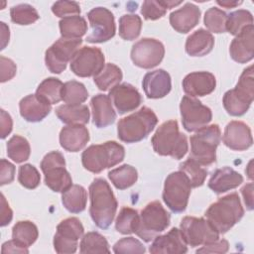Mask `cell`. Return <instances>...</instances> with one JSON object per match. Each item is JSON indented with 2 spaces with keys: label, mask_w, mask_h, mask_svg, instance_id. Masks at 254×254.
Returning <instances> with one entry per match:
<instances>
[{
  "label": "cell",
  "mask_w": 254,
  "mask_h": 254,
  "mask_svg": "<svg viewBox=\"0 0 254 254\" xmlns=\"http://www.w3.org/2000/svg\"><path fill=\"white\" fill-rule=\"evenodd\" d=\"M89 213L95 225L101 229L108 228L116 214L117 200L109 184L101 178L94 179L89 186Z\"/></svg>",
  "instance_id": "obj_1"
},
{
  "label": "cell",
  "mask_w": 254,
  "mask_h": 254,
  "mask_svg": "<svg viewBox=\"0 0 254 254\" xmlns=\"http://www.w3.org/2000/svg\"><path fill=\"white\" fill-rule=\"evenodd\" d=\"M244 215L238 193L232 192L211 203L204 213L208 222L219 234H224L241 220Z\"/></svg>",
  "instance_id": "obj_2"
},
{
  "label": "cell",
  "mask_w": 254,
  "mask_h": 254,
  "mask_svg": "<svg viewBox=\"0 0 254 254\" xmlns=\"http://www.w3.org/2000/svg\"><path fill=\"white\" fill-rule=\"evenodd\" d=\"M154 151L161 156L182 159L189 150L185 134L180 132L177 120H169L161 124L151 139Z\"/></svg>",
  "instance_id": "obj_3"
},
{
  "label": "cell",
  "mask_w": 254,
  "mask_h": 254,
  "mask_svg": "<svg viewBox=\"0 0 254 254\" xmlns=\"http://www.w3.org/2000/svg\"><path fill=\"white\" fill-rule=\"evenodd\" d=\"M158 123L155 112L143 106L138 111L122 118L117 124L118 138L125 143L142 141L153 131Z\"/></svg>",
  "instance_id": "obj_4"
},
{
  "label": "cell",
  "mask_w": 254,
  "mask_h": 254,
  "mask_svg": "<svg viewBox=\"0 0 254 254\" xmlns=\"http://www.w3.org/2000/svg\"><path fill=\"white\" fill-rule=\"evenodd\" d=\"M125 157L124 147L115 142L107 141L103 144L91 145L82 152L81 162L85 170L99 174L103 170L121 163Z\"/></svg>",
  "instance_id": "obj_5"
},
{
  "label": "cell",
  "mask_w": 254,
  "mask_h": 254,
  "mask_svg": "<svg viewBox=\"0 0 254 254\" xmlns=\"http://www.w3.org/2000/svg\"><path fill=\"white\" fill-rule=\"evenodd\" d=\"M253 99V65H249L242 71L235 87L224 93L222 103L228 114L232 116H242L248 111Z\"/></svg>",
  "instance_id": "obj_6"
},
{
  "label": "cell",
  "mask_w": 254,
  "mask_h": 254,
  "mask_svg": "<svg viewBox=\"0 0 254 254\" xmlns=\"http://www.w3.org/2000/svg\"><path fill=\"white\" fill-rule=\"evenodd\" d=\"M221 140V131L217 124L206 125L190 136V157L200 166H209L216 161V148Z\"/></svg>",
  "instance_id": "obj_7"
},
{
  "label": "cell",
  "mask_w": 254,
  "mask_h": 254,
  "mask_svg": "<svg viewBox=\"0 0 254 254\" xmlns=\"http://www.w3.org/2000/svg\"><path fill=\"white\" fill-rule=\"evenodd\" d=\"M170 220V213L161 202L159 200L151 201L141 210L135 233L145 242H150L168 228Z\"/></svg>",
  "instance_id": "obj_8"
},
{
  "label": "cell",
  "mask_w": 254,
  "mask_h": 254,
  "mask_svg": "<svg viewBox=\"0 0 254 254\" xmlns=\"http://www.w3.org/2000/svg\"><path fill=\"white\" fill-rule=\"evenodd\" d=\"M41 170L45 175V184L53 191L64 192L72 186V179L65 169V160L59 151L45 155L41 162Z\"/></svg>",
  "instance_id": "obj_9"
},
{
  "label": "cell",
  "mask_w": 254,
  "mask_h": 254,
  "mask_svg": "<svg viewBox=\"0 0 254 254\" xmlns=\"http://www.w3.org/2000/svg\"><path fill=\"white\" fill-rule=\"evenodd\" d=\"M190 191L191 186L186 174L173 172L165 180L163 200L173 212L180 213L186 210Z\"/></svg>",
  "instance_id": "obj_10"
},
{
  "label": "cell",
  "mask_w": 254,
  "mask_h": 254,
  "mask_svg": "<svg viewBox=\"0 0 254 254\" xmlns=\"http://www.w3.org/2000/svg\"><path fill=\"white\" fill-rule=\"evenodd\" d=\"M180 231L187 245L190 247L208 245L219 239V233L202 217L186 216L180 224Z\"/></svg>",
  "instance_id": "obj_11"
},
{
  "label": "cell",
  "mask_w": 254,
  "mask_h": 254,
  "mask_svg": "<svg viewBox=\"0 0 254 254\" xmlns=\"http://www.w3.org/2000/svg\"><path fill=\"white\" fill-rule=\"evenodd\" d=\"M82 44L81 39H66L61 37L45 54V63L53 73H61L66 68V64L71 61Z\"/></svg>",
  "instance_id": "obj_12"
},
{
  "label": "cell",
  "mask_w": 254,
  "mask_h": 254,
  "mask_svg": "<svg viewBox=\"0 0 254 254\" xmlns=\"http://www.w3.org/2000/svg\"><path fill=\"white\" fill-rule=\"evenodd\" d=\"M84 228L76 217H68L62 220L54 236V248L59 254L74 253L78 246V240L82 238Z\"/></svg>",
  "instance_id": "obj_13"
},
{
  "label": "cell",
  "mask_w": 254,
  "mask_h": 254,
  "mask_svg": "<svg viewBox=\"0 0 254 254\" xmlns=\"http://www.w3.org/2000/svg\"><path fill=\"white\" fill-rule=\"evenodd\" d=\"M105 58L102 51L95 47L80 48L70 61V70L77 76H95L104 67Z\"/></svg>",
  "instance_id": "obj_14"
},
{
  "label": "cell",
  "mask_w": 254,
  "mask_h": 254,
  "mask_svg": "<svg viewBox=\"0 0 254 254\" xmlns=\"http://www.w3.org/2000/svg\"><path fill=\"white\" fill-rule=\"evenodd\" d=\"M180 111L184 128L189 132L197 131L206 126L212 119L211 109L198 99L185 95L180 103Z\"/></svg>",
  "instance_id": "obj_15"
},
{
  "label": "cell",
  "mask_w": 254,
  "mask_h": 254,
  "mask_svg": "<svg viewBox=\"0 0 254 254\" xmlns=\"http://www.w3.org/2000/svg\"><path fill=\"white\" fill-rule=\"evenodd\" d=\"M91 33L86 37L88 43H104L114 37L115 20L111 11L104 7H95L87 13Z\"/></svg>",
  "instance_id": "obj_16"
},
{
  "label": "cell",
  "mask_w": 254,
  "mask_h": 254,
  "mask_svg": "<svg viewBox=\"0 0 254 254\" xmlns=\"http://www.w3.org/2000/svg\"><path fill=\"white\" fill-rule=\"evenodd\" d=\"M165 47L156 39L143 38L136 42L131 49L133 64L141 68H153L164 59Z\"/></svg>",
  "instance_id": "obj_17"
},
{
  "label": "cell",
  "mask_w": 254,
  "mask_h": 254,
  "mask_svg": "<svg viewBox=\"0 0 254 254\" xmlns=\"http://www.w3.org/2000/svg\"><path fill=\"white\" fill-rule=\"evenodd\" d=\"M108 96L119 114L135 110L142 102V96L138 89L127 82L117 84L111 88Z\"/></svg>",
  "instance_id": "obj_18"
},
{
  "label": "cell",
  "mask_w": 254,
  "mask_h": 254,
  "mask_svg": "<svg viewBox=\"0 0 254 254\" xmlns=\"http://www.w3.org/2000/svg\"><path fill=\"white\" fill-rule=\"evenodd\" d=\"M222 141L231 150L244 151L253 144L251 129L242 121H230L225 127Z\"/></svg>",
  "instance_id": "obj_19"
},
{
  "label": "cell",
  "mask_w": 254,
  "mask_h": 254,
  "mask_svg": "<svg viewBox=\"0 0 254 254\" xmlns=\"http://www.w3.org/2000/svg\"><path fill=\"white\" fill-rule=\"evenodd\" d=\"M182 84L189 96H205L215 89L216 79L209 71H193L185 76Z\"/></svg>",
  "instance_id": "obj_20"
},
{
  "label": "cell",
  "mask_w": 254,
  "mask_h": 254,
  "mask_svg": "<svg viewBox=\"0 0 254 254\" xmlns=\"http://www.w3.org/2000/svg\"><path fill=\"white\" fill-rule=\"evenodd\" d=\"M149 251L153 254H184L188 252V246L180 229L174 227L168 233L156 236Z\"/></svg>",
  "instance_id": "obj_21"
},
{
  "label": "cell",
  "mask_w": 254,
  "mask_h": 254,
  "mask_svg": "<svg viewBox=\"0 0 254 254\" xmlns=\"http://www.w3.org/2000/svg\"><path fill=\"white\" fill-rule=\"evenodd\" d=\"M229 54L233 61L246 64L254 58V27H246L240 34L235 36L229 48Z\"/></svg>",
  "instance_id": "obj_22"
},
{
  "label": "cell",
  "mask_w": 254,
  "mask_h": 254,
  "mask_svg": "<svg viewBox=\"0 0 254 254\" xmlns=\"http://www.w3.org/2000/svg\"><path fill=\"white\" fill-rule=\"evenodd\" d=\"M142 87L148 98H163L171 91V76L166 70L161 68L149 71L143 77Z\"/></svg>",
  "instance_id": "obj_23"
},
{
  "label": "cell",
  "mask_w": 254,
  "mask_h": 254,
  "mask_svg": "<svg viewBox=\"0 0 254 254\" xmlns=\"http://www.w3.org/2000/svg\"><path fill=\"white\" fill-rule=\"evenodd\" d=\"M200 10L199 8L190 3H186L182 8L170 14V24L177 32L186 34L193 29L199 22Z\"/></svg>",
  "instance_id": "obj_24"
},
{
  "label": "cell",
  "mask_w": 254,
  "mask_h": 254,
  "mask_svg": "<svg viewBox=\"0 0 254 254\" xmlns=\"http://www.w3.org/2000/svg\"><path fill=\"white\" fill-rule=\"evenodd\" d=\"M92 122L97 128H105L116 119V112L112 106L110 97L106 94H96L90 100Z\"/></svg>",
  "instance_id": "obj_25"
},
{
  "label": "cell",
  "mask_w": 254,
  "mask_h": 254,
  "mask_svg": "<svg viewBox=\"0 0 254 254\" xmlns=\"http://www.w3.org/2000/svg\"><path fill=\"white\" fill-rule=\"evenodd\" d=\"M88 141L89 132L84 125H67L60 132V144L68 152H78L82 150Z\"/></svg>",
  "instance_id": "obj_26"
},
{
  "label": "cell",
  "mask_w": 254,
  "mask_h": 254,
  "mask_svg": "<svg viewBox=\"0 0 254 254\" xmlns=\"http://www.w3.org/2000/svg\"><path fill=\"white\" fill-rule=\"evenodd\" d=\"M243 183V177L229 167L217 169L208 181V188L215 193L220 194L233 190Z\"/></svg>",
  "instance_id": "obj_27"
},
{
  "label": "cell",
  "mask_w": 254,
  "mask_h": 254,
  "mask_svg": "<svg viewBox=\"0 0 254 254\" xmlns=\"http://www.w3.org/2000/svg\"><path fill=\"white\" fill-rule=\"evenodd\" d=\"M20 114L28 122H40L52 110V105L38 97L36 94H29L21 99L19 103Z\"/></svg>",
  "instance_id": "obj_28"
},
{
  "label": "cell",
  "mask_w": 254,
  "mask_h": 254,
  "mask_svg": "<svg viewBox=\"0 0 254 254\" xmlns=\"http://www.w3.org/2000/svg\"><path fill=\"white\" fill-rule=\"evenodd\" d=\"M213 46L212 34L204 29H198L187 38L186 52L190 57H203L212 51Z\"/></svg>",
  "instance_id": "obj_29"
},
{
  "label": "cell",
  "mask_w": 254,
  "mask_h": 254,
  "mask_svg": "<svg viewBox=\"0 0 254 254\" xmlns=\"http://www.w3.org/2000/svg\"><path fill=\"white\" fill-rule=\"evenodd\" d=\"M56 114L58 118L68 125L80 124L84 125L89 121V109L86 105H69L64 104L60 105L56 109Z\"/></svg>",
  "instance_id": "obj_30"
},
{
  "label": "cell",
  "mask_w": 254,
  "mask_h": 254,
  "mask_svg": "<svg viewBox=\"0 0 254 254\" xmlns=\"http://www.w3.org/2000/svg\"><path fill=\"white\" fill-rule=\"evenodd\" d=\"M87 192L82 186L72 185L62 194V202L66 210L71 213H79L86 207Z\"/></svg>",
  "instance_id": "obj_31"
},
{
  "label": "cell",
  "mask_w": 254,
  "mask_h": 254,
  "mask_svg": "<svg viewBox=\"0 0 254 254\" xmlns=\"http://www.w3.org/2000/svg\"><path fill=\"white\" fill-rule=\"evenodd\" d=\"M63 87L64 83L59 78L48 77L39 84L35 94L52 105L63 100Z\"/></svg>",
  "instance_id": "obj_32"
},
{
  "label": "cell",
  "mask_w": 254,
  "mask_h": 254,
  "mask_svg": "<svg viewBox=\"0 0 254 254\" xmlns=\"http://www.w3.org/2000/svg\"><path fill=\"white\" fill-rule=\"evenodd\" d=\"M122 77L123 73L120 67L114 64L107 63L102 70L93 76V81L100 90L106 91L119 84Z\"/></svg>",
  "instance_id": "obj_33"
},
{
  "label": "cell",
  "mask_w": 254,
  "mask_h": 254,
  "mask_svg": "<svg viewBox=\"0 0 254 254\" xmlns=\"http://www.w3.org/2000/svg\"><path fill=\"white\" fill-rule=\"evenodd\" d=\"M59 26L62 37L66 39H81L87 31L86 21L79 15L63 18Z\"/></svg>",
  "instance_id": "obj_34"
},
{
  "label": "cell",
  "mask_w": 254,
  "mask_h": 254,
  "mask_svg": "<svg viewBox=\"0 0 254 254\" xmlns=\"http://www.w3.org/2000/svg\"><path fill=\"white\" fill-rule=\"evenodd\" d=\"M108 178L118 190H126L132 187L138 179L137 170L127 164L108 172Z\"/></svg>",
  "instance_id": "obj_35"
},
{
  "label": "cell",
  "mask_w": 254,
  "mask_h": 254,
  "mask_svg": "<svg viewBox=\"0 0 254 254\" xmlns=\"http://www.w3.org/2000/svg\"><path fill=\"white\" fill-rule=\"evenodd\" d=\"M38 236V227L30 220L18 221L12 228V239L25 247L34 244Z\"/></svg>",
  "instance_id": "obj_36"
},
{
  "label": "cell",
  "mask_w": 254,
  "mask_h": 254,
  "mask_svg": "<svg viewBox=\"0 0 254 254\" xmlns=\"http://www.w3.org/2000/svg\"><path fill=\"white\" fill-rule=\"evenodd\" d=\"M80 253H109V244L106 238L98 232L91 231L84 234L80 241Z\"/></svg>",
  "instance_id": "obj_37"
},
{
  "label": "cell",
  "mask_w": 254,
  "mask_h": 254,
  "mask_svg": "<svg viewBox=\"0 0 254 254\" xmlns=\"http://www.w3.org/2000/svg\"><path fill=\"white\" fill-rule=\"evenodd\" d=\"M7 155L14 162L20 164L27 161L31 154L28 140L20 135H14L7 142Z\"/></svg>",
  "instance_id": "obj_38"
},
{
  "label": "cell",
  "mask_w": 254,
  "mask_h": 254,
  "mask_svg": "<svg viewBox=\"0 0 254 254\" xmlns=\"http://www.w3.org/2000/svg\"><path fill=\"white\" fill-rule=\"evenodd\" d=\"M88 97V92L85 86L76 80H69L64 83L62 98L65 104L79 105Z\"/></svg>",
  "instance_id": "obj_39"
},
{
  "label": "cell",
  "mask_w": 254,
  "mask_h": 254,
  "mask_svg": "<svg viewBox=\"0 0 254 254\" xmlns=\"http://www.w3.org/2000/svg\"><path fill=\"white\" fill-rule=\"evenodd\" d=\"M250 25H253L252 14L248 10L239 9L227 15L225 28L231 35L237 36Z\"/></svg>",
  "instance_id": "obj_40"
},
{
  "label": "cell",
  "mask_w": 254,
  "mask_h": 254,
  "mask_svg": "<svg viewBox=\"0 0 254 254\" xmlns=\"http://www.w3.org/2000/svg\"><path fill=\"white\" fill-rule=\"evenodd\" d=\"M142 29V20L136 14H125L119 19V36L126 41L139 37Z\"/></svg>",
  "instance_id": "obj_41"
},
{
  "label": "cell",
  "mask_w": 254,
  "mask_h": 254,
  "mask_svg": "<svg viewBox=\"0 0 254 254\" xmlns=\"http://www.w3.org/2000/svg\"><path fill=\"white\" fill-rule=\"evenodd\" d=\"M139 222V213L131 207H122L116 217L115 229L121 234L135 233Z\"/></svg>",
  "instance_id": "obj_42"
},
{
  "label": "cell",
  "mask_w": 254,
  "mask_h": 254,
  "mask_svg": "<svg viewBox=\"0 0 254 254\" xmlns=\"http://www.w3.org/2000/svg\"><path fill=\"white\" fill-rule=\"evenodd\" d=\"M180 171L185 173L189 178L191 188L202 186L207 176V171L190 158L180 164Z\"/></svg>",
  "instance_id": "obj_43"
},
{
  "label": "cell",
  "mask_w": 254,
  "mask_h": 254,
  "mask_svg": "<svg viewBox=\"0 0 254 254\" xmlns=\"http://www.w3.org/2000/svg\"><path fill=\"white\" fill-rule=\"evenodd\" d=\"M10 17L13 23L18 25H30L39 20L38 11L30 4H19L10 9Z\"/></svg>",
  "instance_id": "obj_44"
},
{
  "label": "cell",
  "mask_w": 254,
  "mask_h": 254,
  "mask_svg": "<svg viewBox=\"0 0 254 254\" xmlns=\"http://www.w3.org/2000/svg\"><path fill=\"white\" fill-rule=\"evenodd\" d=\"M226 19L227 15L224 11L217 7H211L205 12L203 23L208 32L220 34L226 31Z\"/></svg>",
  "instance_id": "obj_45"
},
{
  "label": "cell",
  "mask_w": 254,
  "mask_h": 254,
  "mask_svg": "<svg viewBox=\"0 0 254 254\" xmlns=\"http://www.w3.org/2000/svg\"><path fill=\"white\" fill-rule=\"evenodd\" d=\"M18 181L26 189H36L41 182V176L35 166L31 164L22 165L18 172Z\"/></svg>",
  "instance_id": "obj_46"
},
{
  "label": "cell",
  "mask_w": 254,
  "mask_h": 254,
  "mask_svg": "<svg viewBox=\"0 0 254 254\" xmlns=\"http://www.w3.org/2000/svg\"><path fill=\"white\" fill-rule=\"evenodd\" d=\"M146 249L144 245L134 237H124L118 240L113 245V252L114 253H138L142 254L145 253Z\"/></svg>",
  "instance_id": "obj_47"
},
{
  "label": "cell",
  "mask_w": 254,
  "mask_h": 254,
  "mask_svg": "<svg viewBox=\"0 0 254 254\" xmlns=\"http://www.w3.org/2000/svg\"><path fill=\"white\" fill-rule=\"evenodd\" d=\"M53 13L61 18H65L69 16H75L80 14L79 4L75 1H57L52 6Z\"/></svg>",
  "instance_id": "obj_48"
},
{
  "label": "cell",
  "mask_w": 254,
  "mask_h": 254,
  "mask_svg": "<svg viewBox=\"0 0 254 254\" xmlns=\"http://www.w3.org/2000/svg\"><path fill=\"white\" fill-rule=\"evenodd\" d=\"M167 9L160 3V1L146 0L141 7V14L146 20H158L165 16Z\"/></svg>",
  "instance_id": "obj_49"
},
{
  "label": "cell",
  "mask_w": 254,
  "mask_h": 254,
  "mask_svg": "<svg viewBox=\"0 0 254 254\" xmlns=\"http://www.w3.org/2000/svg\"><path fill=\"white\" fill-rule=\"evenodd\" d=\"M0 70H1L0 81L5 82V81L12 79L15 76L17 67L11 59L1 56L0 57Z\"/></svg>",
  "instance_id": "obj_50"
},
{
  "label": "cell",
  "mask_w": 254,
  "mask_h": 254,
  "mask_svg": "<svg viewBox=\"0 0 254 254\" xmlns=\"http://www.w3.org/2000/svg\"><path fill=\"white\" fill-rule=\"evenodd\" d=\"M15 178V166L7 161L1 159L0 161V185L4 186L13 182Z\"/></svg>",
  "instance_id": "obj_51"
},
{
  "label": "cell",
  "mask_w": 254,
  "mask_h": 254,
  "mask_svg": "<svg viewBox=\"0 0 254 254\" xmlns=\"http://www.w3.org/2000/svg\"><path fill=\"white\" fill-rule=\"evenodd\" d=\"M229 248V243L225 239H218L215 242L203 245L201 248L196 250V253H226Z\"/></svg>",
  "instance_id": "obj_52"
},
{
  "label": "cell",
  "mask_w": 254,
  "mask_h": 254,
  "mask_svg": "<svg viewBox=\"0 0 254 254\" xmlns=\"http://www.w3.org/2000/svg\"><path fill=\"white\" fill-rule=\"evenodd\" d=\"M0 137L1 139H5L12 131L13 128V120L9 113H7L4 109L0 111Z\"/></svg>",
  "instance_id": "obj_53"
},
{
  "label": "cell",
  "mask_w": 254,
  "mask_h": 254,
  "mask_svg": "<svg viewBox=\"0 0 254 254\" xmlns=\"http://www.w3.org/2000/svg\"><path fill=\"white\" fill-rule=\"evenodd\" d=\"M1 252L3 254L5 253H29L28 247H25L23 245H21L20 243H18L17 241H15L14 239L6 241L5 243L2 244V248H1Z\"/></svg>",
  "instance_id": "obj_54"
},
{
  "label": "cell",
  "mask_w": 254,
  "mask_h": 254,
  "mask_svg": "<svg viewBox=\"0 0 254 254\" xmlns=\"http://www.w3.org/2000/svg\"><path fill=\"white\" fill-rule=\"evenodd\" d=\"M0 213H1V226L8 225L13 217V211L10 208L8 202L5 199V196L3 193H1V207H0Z\"/></svg>",
  "instance_id": "obj_55"
},
{
  "label": "cell",
  "mask_w": 254,
  "mask_h": 254,
  "mask_svg": "<svg viewBox=\"0 0 254 254\" xmlns=\"http://www.w3.org/2000/svg\"><path fill=\"white\" fill-rule=\"evenodd\" d=\"M241 193L244 198L245 205L248 210L253 209V183H249L245 185L241 189Z\"/></svg>",
  "instance_id": "obj_56"
},
{
  "label": "cell",
  "mask_w": 254,
  "mask_h": 254,
  "mask_svg": "<svg viewBox=\"0 0 254 254\" xmlns=\"http://www.w3.org/2000/svg\"><path fill=\"white\" fill-rule=\"evenodd\" d=\"M1 27V50H3L6 45L9 43V38H10V32H9V27L4 23H0Z\"/></svg>",
  "instance_id": "obj_57"
},
{
  "label": "cell",
  "mask_w": 254,
  "mask_h": 254,
  "mask_svg": "<svg viewBox=\"0 0 254 254\" xmlns=\"http://www.w3.org/2000/svg\"><path fill=\"white\" fill-rule=\"evenodd\" d=\"M216 3L222 7H225L226 9L234 8L240 4H242V1H233V0H217Z\"/></svg>",
  "instance_id": "obj_58"
},
{
  "label": "cell",
  "mask_w": 254,
  "mask_h": 254,
  "mask_svg": "<svg viewBox=\"0 0 254 254\" xmlns=\"http://www.w3.org/2000/svg\"><path fill=\"white\" fill-rule=\"evenodd\" d=\"M160 3L166 8V9H172L174 8L175 6H178L180 4H182V1H170V0H161Z\"/></svg>",
  "instance_id": "obj_59"
},
{
  "label": "cell",
  "mask_w": 254,
  "mask_h": 254,
  "mask_svg": "<svg viewBox=\"0 0 254 254\" xmlns=\"http://www.w3.org/2000/svg\"><path fill=\"white\" fill-rule=\"evenodd\" d=\"M252 163H253V161H250V162H249V164H248V166H247V169L245 170V172H246V174L248 175V178H249L250 180H253V172H252Z\"/></svg>",
  "instance_id": "obj_60"
}]
</instances>
